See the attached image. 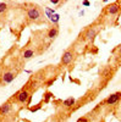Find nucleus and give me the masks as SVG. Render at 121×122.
Masks as SVG:
<instances>
[{
	"label": "nucleus",
	"mask_w": 121,
	"mask_h": 122,
	"mask_svg": "<svg viewBox=\"0 0 121 122\" xmlns=\"http://www.w3.org/2000/svg\"><path fill=\"white\" fill-rule=\"evenodd\" d=\"M40 11H39V9L38 7H29L27 10V17L29 20H32V21H37V20L40 17Z\"/></svg>",
	"instance_id": "f257e3e1"
},
{
	"label": "nucleus",
	"mask_w": 121,
	"mask_h": 122,
	"mask_svg": "<svg viewBox=\"0 0 121 122\" xmlns=\"http://www.w3.org/2000/svg\"><path fill=\"white\" fill-rule=\"evenodd\" d=\"M72 59H74V53L71 51V50H66V51L63 54V56H61V65L66 66L68 64H71Z\"/></svg>",
	"instance_id": "f03ea898"
},
{
	"label": "nucleus",
	"mask_w": 121,
	"mask_h": 122,
	"mask_svg": "<svg viewBox=\"0 0 121 122\" xmlns=\"http://www.w3.org/2000/svg\"><path fill=\"white\" fill-rule=\"evenodd\" d=\"M16 97H17V101H18V103L23 104V103H26V101H28V99H29V97H31V95H29V93H28L26 89L25 90L22 89V90H20L18 93L16 94Z\"/></svg>",
	"instance_id": "7ed1b4c3"
},
{
	"label": "nucleus",
	"mask_w": 121,
	"mask_h": 122,
	"mask_svg": "<svg viewBox=\"0 0 121 122\" xmlns=\"http://www.w3.org/2000/svg\"><path fill=\"white\" fill-rule=\"evenodd\" d=\"M97 33H98V29H97L95 27H90V28L87 29L86 36H84V39L87 40V42H92V40L95 38Z\"/></svg>",
	"instance_id": "20e7f679"
},
{
	"label": "nucleus",
	"mask_w": 121,
	"mask_h": 122,
	"mask_svg": "<svg viewBox=\"0 0 121 122\" xmlns=\"http://www.w3.org/2000/svg\"><path fill=\"white\" fill-rule=\"evenodd\" d=\"M121 98V93H115V94H111L108 99H105V104L108 105H114L115 103H117L119 99Z\"/></svg>",
	"instance_id": "39448f33"
},
{
	"label": "nucleus",
	"mask_w": 121,
	"mask_h": 122,
	"mask_svg": "<svg viewBox=\"0 0 121 122\" xmlns=\"http://www.w3.org/2000/svg\"><path fill=\"white\" fill-rule=\"evenodd\" d=\"M15 77H16V75L14 73V72H6V73H4L3 75V83H5V84H7V83H11L12 81L15 79Z\"/></svg>",
	"instance_id": "423d86ee"
},
{
	"label": "nucleus",
	"mask_w": 121,
	"mask_h": 122,
	"mask_svg": "<svg viewBox=\"0 0 121 122\" xmlns=\"http://www.w3.org/2000/svg\"><path fill=\"white\" fill-rule=\"evenodd\" d=\"M106 11H108V14H110V15H115V14H117V12L120 11V5H119L117 3L110 4V5L106 7Z\"/></svg>",
	"instance_id": "0eeeda50"
},
{
	"label": "nucleus",
	"mask_w": 121,
	"mask_h": 122,
	"mask_svg": "<svg viewBox=\"0 0 121 122\" xmlns=\"http://www.w3.org/2000/svg\"><path fill=\"white\" fill-rule=\"evenodd\" d=\"M11 111V104L10 103H5L4 105L0 106V115H7Z\"/></svg>",
	"instance_id": "6e6552de"
},
{
	"label": "nucleus",
	"mask_w": 121,
	"mask_h": 122,
	"mask_svg": "<svg viewBox=\"0 0 121 122\" xmlns=\"http://www.w3.org/2000/svg\"><path fill=\"white\" fill-rule=\"evenodd\" d=\"M58 34H59V28H58V27H53V28L49 29V32H48V38L53 39V38L58 37Z\"/></svg>",
	"instance_id": "1a4fd4ad"
},
{
	"label": "nucleus",
	"mask_w": 121,
	"mask_h": 122,
	"mask_svg": "<svg viewBox=\"0 0 121 122\" xmlns=\"http://www.w3.org/2000/svg\"><path fill=\"white\" fill-rule=\"evenodd\" d=\"M75 98H72V97H70V98H67L66 100H64V106H66V107H71L72 105H75Z\"/></svg>",
	"instance_id": "9d476101"
},
{
	"label": "nucleus",
	"mask_w": 121,
	"mask_h": 122,
	"mask_svg": "<svg viewBox=\"0 0 121 122\" xmlns=\"http://www.w3.org/2000/svg\"><path fill=\"white\" fill-rule=\"evenodd\" d=\"M33 55H34V51H33V50H32V49H27L26 51L23 53V59L28 60V59H31Z\"/></svg>",
	"instance_id": "9b49d317"
},
{
	"label": "nucleus",
	"mask_w": 121,
	"mask_h": 122,
	"mask_svg": "<svg viewBox=\"0 0 121 122\" xmlns=\"http://www.w3.org/2000/svg\"><path fill=\"white\" fill-rule=\"evenodd\" d=\"M53 97V93H50V92H47V93L44 94V103H48L49 99Z\"/></svg>",
	"instance_id": "f8f14e48"
},
{
	"label": "nucleus",
	"mask_w": 121,
	"mask_h": 122,
	"mask_svg": "<svg viewBox=\"0 0 121 122\" xmlns=\"http://www.w3.org/2000/svg\"><path fill=\"white\" fill-rule=\"evenodd\" d=\"M6 7H7L6 3H0V14H1V12H4L5 10H6Z\"/></svg>",
	"instance_id": "ddd939ff"
},
{
	"label": "nucleus",
	"mask_w": 121,
	"mask_h": 122,
	"mask_svg": "<svg viewBox=\"0 0 121 122\" xmlns=\"http://www.w3.org/2000/svg\"><path fill=\"white\" fill-rule=\"evenodd\" d=\"M50 20H52L53 22H58V21H59V16H58V15H54V16L50 17Z\"/></svg>",
	"instance_id": "4468645a"
},
{
	"label": "nucleus",
	"mask_w": 121,
	"mask_h": 122,
	"mask_svg": "<svg viewBox=\"0 0 121 122\" xmlns=\"http://www.w3.org/2000/svg\"><path fill=\"white\" fill-rule=\"evenodd\" d=\"M40 109V105H37V106H34V107H29V110L31 111H37V110H39Z\"/></svg>",
	"instance_id": "2eb2a0df"
},
{
	"label": "nucleus",
	"mask_w": 121,
	"mask_h": 122,
	"mask_svg": "<svg viewBox=\"0 0 121 122\" xmlns=\"http://www.w3.org/2000/svg\"><path fill=\"white\" fill-rule=\"evenodd\" d=\"M77 122H87V118H84V117H82V118H79Z\"/></svg>",
	"instance_id": "dca6fc26"
},
{
	"label": "nucleus",
	"mask_w": 121,
	"mask_h": 122,
	"mask_svg": "<svg viewBox=\"0 0 121 122\" xmlns=\"http://www.w3.org/2000/svg\"><path fill=\"white\" fill-rule=\"evenodd\" d=\"M82 4H83L84 6H89V5H90V3H89V1H83Z\"/></svg>",
	"instance_id": "f3484780"
},
{
	"label": "nucleus",
	"mask_w": 121,
	"mask_h": 122,
	"mask_svg": "<svg viewBox=\"0 0 121 122\" xmlns=\"http://www.w3.org/2000/svg\"><path fill=\"white\" fill-rule=\"evenodd\" d=\"M119 53H120V55H121V46L119 48Z\"/></svg>",
	"instance_id": "a211bd4d"
}]
</instances>
